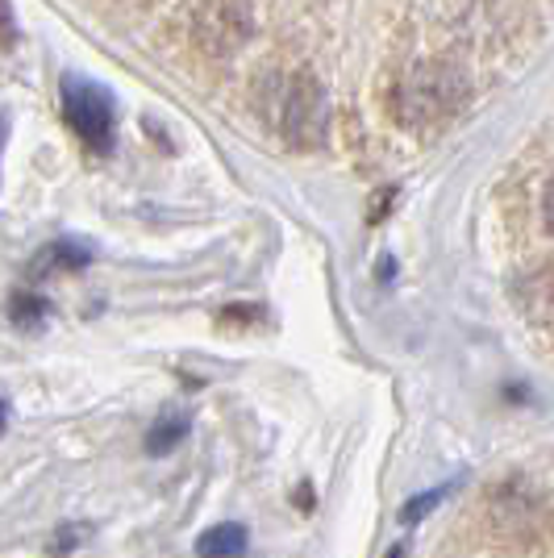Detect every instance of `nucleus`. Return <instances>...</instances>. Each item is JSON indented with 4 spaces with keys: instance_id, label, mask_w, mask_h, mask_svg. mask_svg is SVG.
Instances as JSON below:
<instances>
[{
    "instance_id": "9b49d317",
    "label": "nucleus",
    "mask_w": 554,
    "mask_h": 558,
    "mask_svg": "<svg viewBox=\"0 0 554 558\" xmlns=\"http://www.w3.org/2000/svg\"><path fill=\"white\" fill-rule=\"evenodd\" d=\"M405 555H409V550H405V542H396V546H393V550H388L384 558H405Z\"/></svg>"
},
{
    "instance_id": "0eeeda50",
    "label": "nucleus",
    "mask_w": 554,
    "mask_h": 558,
    "mask_svg": "<svg viewBox=\"0 0 554 558\" xmlns=\"http://www.w3.org/2000/svg\"><path fill=\"white\" fill-rule=\"evenodd\" d=\"M50 301L47 296H34V292H13L9 296V322L22 329V333H43L50 326Z\"/></svg>"
},
{
    "instance_id": "1a4fd4ad",
    "label": "nucleus",
    "mask_w": 554,
    "mask_h": 558,
    "mask_svg": "<svg viewBox=\"0 0 554 558\" xmlns=\"http://www.w3.org/2000/svg\"><path fill=\"white\" fill-rule=\"evenodd\" d=\"M446 496H450V484H442V488H434V492H421V496H413V500H409V505L400 509V521H405V525H417V521H421L425 512L438 509Z\"/></svg>"
},
{
    "instance_id": "20e7f679",
    "label": "nucleus",
    "mask_w": 554,
    "mask_h": 558,
    "mask_svg": "<svg viewBox=\"0 0 554 558\" xmlns=\"http://www.w3.org/2000/svg\"><path fill=\"white\" fill-rule=\"evenodd\" d=\"M251 4L246 0H205L192 17V38L205 54H233L251 38Z\"/></svg>"
},
{
    "instance_id": "f8f14e48",
    "label": "nucleus",
    "mask_w": 554,
    "mask_h": 558,
    "mask_svg": "<svg viewBox=\"0 0 554 558\" xmlns=\"http://www.w3.org/2000/svg\"><path fill=\"white\" fill-rule=\"evenodd\" d=\"M4 425H9V404L0 400V434H4Z\"/></svg>"
},
{
    "instance_id": "f257e3e1",
    "label": "nucleus",
    "mask_w": 554,
    "mask_h": 558,
    "mask_svg": "<svg viewBox=\"0 0 554 558\" xmlns=\"http://www.w3.org/2000/svg\"><path fill=\"white\" fill-rule=\"evenodd\" d=\"M254 109L272 138L288 150H317L325 146L329 130V100H325L322 80L313 71L279 68L267 71L254 88Z\"/></svg>"
},
{
    "instance_id": "ddd939ff",
    "label": "nucleus",
    "mask_w": 554,
    "mask_h": 558,
    "mask_svg": "<svg viewBox=\"0 0 554 558\" xmlns=\"http://www.w3.org/2000/svg\"><path fill=\"white\" fill-rule=\"evenodd\" d=\"M0 134H4V121H0Z\"/></svg>"
},
{
    "instance_id": "6e6552de",
    "label": "nucleus",
    "mask_w": 554,
    "mask_h": 558,
    "mask_svg": "<svg viewBox=\"0 0 554 558\" xmlns=\"http://www.w3.org/2000/svg\"><path fill=\"white\" fill-rule=\"evenodd\" d=\"M188 434H192V421L188 413H167L150 425V434H146V454H171V450H180L188 442Z\"/></svg>"
},
{
    "instance_id": "7ed1b4c3",
    "label": "nucleus",
    "mask_w": 554,
    "mask_h": 558,
    "mask_svg": "<svg viewBox=\"0 0 554 558\" xmlns=\"http://www.w3.org/2000/svg\"><path fill=\"white\" fill-rule=\"evenodd\" d=\"M59 109L75 138L93 155H113L117 146V96L88 75L68 71L59 84Z\"/></svg>"
},
{
    "instance_id": "39448f33",
    "label": "nucleus",
    "mask_w": 554,
    "mask_h": 558,
    "mask_svg": "<svg viewBox=\"0 0 554 558\" xmlns=\"http://www.w3.org/2000/svg\"><path fill=\"white\" fill-rule=\"evenodd\" d=\"M88 258H93V255H88L80 242L63 238V242H50V246H43V251L34 255V263H29V276L47 279V276H55V271H84V267H88Z\"/></svg>"
},
{
    "instance_id": "423d86ee",
    "label": "nucleus",
    "mask_w": 554,
    "mask_h": 558,
    "mask_svg": "<svg viewBox=\"0 0 554 558\" xmlns=\"http://www.w3.org/2000/svg\"><path fill=\"white\" fill-rule=\"evenodd\" d=\"M246 550H251V534L238 521L213 525V530L196 537V555L201 558H246Z\"/></svg>"
},
{
    "instance_id": "9d476101",
    "label": "nucleus",
    "mask_w": 554,
    "mask_h": 558,
    "mask_svg": "<svg viewBox=\"0 0 554 558\" xmlns=\"http://www.w3.org/2000/svg\"><path fill=\"white\" fill-rule=\"evenodd\" d=\"M17 17H13V4L9 0H0V50H13L17 47Z\"/></svg>"
},
{
    "instance_id": "f03ea898",
    "label": "nucleus",
    "mask_w": 554,
    "mask_h": 558,
    "mask_svg": "<svg viewBox=\"0 0 554 558\" xmlns=\"http://www.w3.org/2000/svg\"><path fill=\"white\" fill-rule=\"evenodd\" d=\"M467 105V80L446 63H421L409 68L393 84V100L388 113L400 130L409 134H430L446 125L450 117H459V109Z\"/></svg>"
}]
</instances>
